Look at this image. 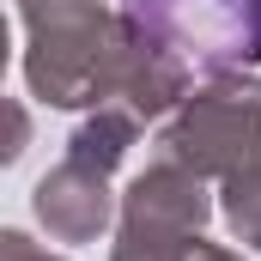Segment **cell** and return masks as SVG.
<instances>
[{"instance_id":"cell-1","label":"cell","mask_w":261,"mask_h":261,"mask_svg":"<svg viewBox=\"0 0 261 261\" xmlns=\"http://www.w3.org/2000/svg\"><path fill=\"white\" fill-rule=\"evenodd\" d=\"M31 31L24 49V79L43 103L85 110V103H110L128 91V73L140 61V31L122 6L103 0H43L18 12Z\"/></svg>"},{"instance_id":"cell-2","label":"cell","mask_w":261,"mask_h":261,"mask_svg":"<svg viewBox=\"0 0 261 261\" xmlns=\"http://www.w3.org/2000/svg\"><path fill=\"white\" fill-rule=\"evenodd\" d=\"M158 158L195 176H237L261 164V79L255 73H213L158 134Z\"/></svg>"},{"instance_id":"cell-3","label":"cell","mask_w":261,"mask_h":261,"mask_svg":"<svg viewBox=\"0 0 261 261\" xmlns=\"http://www.w3.org/2000/svg\"><path fill=\"white\" fill-rule=\"evenodd\" d=\"M134 31L200 73L261 61V0H122Z\"/></svg>"},{"instance_id":"cell-4","label":"cell","mask_w":261,"mask_h":261,"mask_svg":"<svg viewBox=\"0 0 261 261\" xmlns=\"http://www.w3.org/2000/svg\"><path fill=\"white\" fill-rule=\"evenodd\" d=\"M37 219H43V231L55 237V243H91V237H103L110 231V213H116V200H110V176H97V170H85V164H73L61 158L43 182H37Z\"/></svg>"},{"instance_id":"cell-5","label":"cell","mask_w":261,"mask_h":261,"mask_svg":"<svg viewBox=\"0 0 261 261\" xmlns=\"http://www.w3.org/2000/svg\"><path fill=\"white\" fill-rule=\"evenodd\" d=\"M134 140H140V116H134L128 103H97V116H85V122L73 128L67 158L85 164V170H97V176H110V170L128 158Z\"/></svg>"},{"instance_id":"cell-6","label":"cell","mask_w":261,"mask_h":261,"mask_svg":"<svg viewBox=\"0 0 261 261\" xmlns=\"http://www.w3.org/2000/svg\"><path fill=\"white\" fill-rule=\"evenodd\" d=\"M225 225H231L249 249H261V164L225 176Z\"/></svg>"},{"instance_id":"cell-7","label":"cell","mask_w":261,"mask_h":261,"mask_svg":"<svg viewBox=\"0 0 261 261\" xmlns=\"http://www.w3.org/2000/svg\"><path fill=\"white\" fill-rule=\"evenodd\" d=\"M0 261H61V255H49V249H37L24 231H0Z\"/></svg>"}]
</instances>
